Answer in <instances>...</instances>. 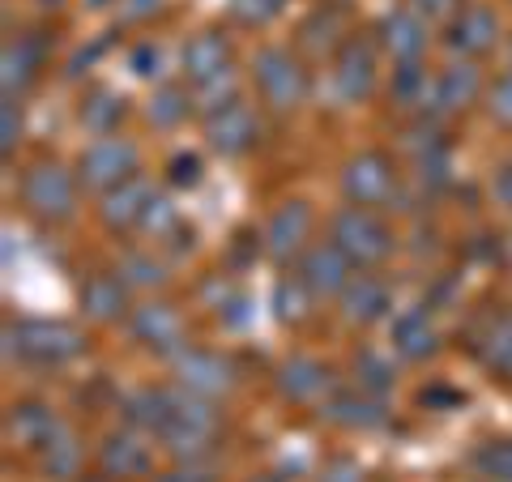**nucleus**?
<instances>
[{
  "instance_id": "nucleus-1",
  "label": "nucleus",
  "mask_w": 512,
  "mask_h": 482,
  "mask_svg": "<svg viewBox=\"0 0 512 482\" xmlns=\"http://www.w3.org/2000/svg\"><path fill=\"white\" fill-rule=\"evenodd\" d=\"M5 350L9 359H26L39 367H60L86 350V337L69 320H18L5 325Z\"/></svg>"
},
{
  "instance_id": "nucleus-2",
  "label": "nucleus",
  "mask_w": 512,
  "mask_h": 482,
  "mask_svg": "<svg viewBox=\"0 0 512 482\" xmlns=\"http://www.w3.org/2000/svg\"><path fill=\"white\" fill-rule=\"evenodd\" d=\"M214 436H218V410L210 406V397L171 389V419L158 431V440L180 461H197L201 453H210Z\"/></svg>"
},
{
  "instance_id": "nucleus-3",
  "label": "nucleus",
  "mask_w": 512,
  "mask_h": 482,
  "mask_svg": "<svg viewBox=\"0 0 512 482\" xmlns=\"http://www.w3.org/2000/svg\"><path fill=\"white\" fill-rule=\"evenodd\" d=\"M329 244H338L350 256V265L367 269V265H380L393 252V231L367 205H346L329 222Z\"/></svg>"
},
{
  "instance_id": "nucleus-4",
  "label": "nucleus",
  "mask_w": 512,
  "mask_h": 482,
  "mask_svg": "<svg viewBox=\"0 0 512 482\" xmlns=\"http://www.w3.org/2000/svg\"><path fill=\"white\" fill-rule=\"evenodd\" d=\"M252 82L274 111H295L308 99V69L286 47H261L252 60Z\"/></svg>"
},
{
  "instance_id": "nucleus-5",
  "label": "nucleus",
  "mask_w": 512,
  "mask_h": 482,
  "mask_svg": "<svg viewBox=\"0 0 512 482\" xmlns=\"http://www.w3.org/2000/svg\"><path fill=\"white\" fill-rule=\"evenodd\" d=\"M22 201L35 218L64 222L77 205V180L60 163H35L22 175Z\"/></svg>"
},
{
  "instance_id": "nucleus-6",
  "label": "nucleus",
  "mask_w": 512,
  "mask_h": 482,
  "mask_svg": "<svg viewBox=\"0 0 512 482\" xmlns=\"http://www.w3.org/2000/svg\"><path fill=\"white\" fill-rule=\"evenodd\" d=\"M342 192H346L350 205H367V210L389 205L393 192H397V171L389 163V154L363 150V154L350 158V163L342 167Z\"/></svg>"
},
{
  "instance_id": "nucleus-7",
  "label": "nucleus",
  "mask_w": 512,
  "mask_h": 482,
  "mask_svg": "<svg viewBox=\"0 0 512 482\" xmlns=\"http://www.w3.org/2000/svg\"><path fill=\"white\" fill-rule=\"evenodd\" d=\"M133 175H137V146L116 133L99 137L90 150H82V163H77V180L99 192H111L116 184L133 180Z\"/></svg>"
},
{
  "instance_id": "nucleus-8",
  "label": "nucleus",
  "mask_w": 512,
  "mask_h": 482,
  "mask_svg": "<svg viewBox=\"0 0 512 482\" xmlns=\"http://www.w3.org/2000/svg\"><path fill=\"white\" fill-rule=\"evenodd\" d=\"M256 137H261V124H256L252 107L239 103L235 94L205 107V141H210L218 154H244V150H252Z\"/></svg>"
},
{
  "instance_id": "nucleus-9",
  "label": "nucleus",
  "mask_w": 512,
  "mask_h": 482,
  "mask_svg": "<svg viewBox=\"0 0 512 482\" xmlns=\"http://www.w3.org/2000/svg\"><path fill=\"white\" fill-rule=\"evenodd\" d=\"M175 380H180V389L188 393H201V397H222L235 389V367L231 359L214 355V350H180L175 355Z\"/></svg>"
},
{
  "instance_id": "nucleus-10",
  "label": "nucleus",
  "mask_w": 512,
  "mask_h": 482,
  "mask_svg": "<svg viewBox=\"0 0 512 482\" xmlns=\"http://www.w3.org/2000/svg\"><path fill=\"white\" fill-rule=\"evenodd\" d=\"M133 337L146 350H158V355H180L184 350V316L163 299H150L133 312Z\"/></svg>"
},
{
  "instance_id": "nucleus-11",
  "label": "nucleus",
  "mask_w": 512,
  "mask_h": 482,
  "mask_svg": "<svg viewBox=\"0 0 512 482\" xmlns=\"http://www.w3.org/2000/svg\"><path fill=\"white\" fill-rule=\"evenodd\" d=\"M184 77L192 86H205V90L222 86L231 77V43L222 35H214V30L188 39V47H184Z\"/></svg>"
},
{
  "instance_id": "nucleus-12",
  "label": "nucleus",
  "mask_w": 512,
  "mask_h": 482,
  "mask_svg": "<svg viewBox=\"0 0 512 482\" xmlns=\"http://www.w3.org/2000/svg\"><path fill=\"white\" fill-rule=\"evenodd\" d=\"M350 269H355V265H350V256L338 244H316V248H303V256H299V278L312 286L316 299L342 295L346 282L355 278Z\"/></svg>"
},
{
  "instance_id": "nucleus-13",
  "label": "nucleus",
  "mask_w": 512,
  "mask_h": 482,
  "mask_svg": "<svg viewBox=\"0 0 512 482\" xmlns=\"http://www.w3.org/2000/svg\"><path fill=\"white\" fill-rule=\"evenodd\" d=\"M312 231V210L303 201H282L265 222V252L274 261H291V256L303 252Z\"/></svg>"
},
{
  "instance_id": "nucleus-14",
  "label": "nucleus",
  "mask_w": 512,
  "mask_h": 482,
  "mask_svg": "<svg viewBox=\"0 0 512 482\" xmlns=\"http://www.w3.org/2000/svg\"><path fill=\"white\" fill-rule=\"evenodd\" d=\"M372 86H376V56H372V47L359 43V39L342 43L338 60H333V90H338V99L342 103H363L367 94H372Z\"/></svg>"
},
{
  "instance_id": "nucleus-15",
  "label": "nucleus",
  "mask_w": 512,
  "mask_h": 482,
  "mask_svg": "<svg viewBox=\"0 0 512 482\" xmlns=\"http://www.w3.org/2000/svg\"><path fill=\"white\" fill-rule=\"evenodd\" d=\"M448 47L461 56H487L495 43H500V18L483 5H466L461 13L448 18Z\"/></svg>"
},
{
  "instance_id": "nucleus-16",
  "label": "nucleus",
  "mask_w": 512,
  "mask_h": 482,
  "mask_svg": "<svg viewBox=\"0 0 512 482\" xmlns=\"http://www.w3.org/2000/svg\"><path fill=\"white\" fill-rule=\"evenodd\" d=\"M338 299H342V316L350 320V325H376V320H384L393 308L389 286H384L380 278H372V273H355Z\"/></svg>"
},
{
  "instance_id": "nucleus-17",
  "label": "nucleus",
  "mask_w": 512,
  "mask_h": 482,
  "mask_svg": "<svg viewBox=\"0 0 512 482\" xmlns=\"http://www.w3.org/2000/svg\"><path fill=\"white\" fill-rule=\"evenodd\" d=\"M154 205V188L133 175V180L116 184L111 192H103V222L111 231H128V227H141L146 222V210Z\"/></svg>"
},
{
  "instance_id": "nucleus-18",
  "label": "nucleus",
  "mask_w": 512,
  "mask_h": 482,
  "mask_svg": "<svg viewBox=\"0 0 512 482\" xmlns=\"http://www.w3.org/2000/svg\"><path fill=\"white\" fill-rule=\"evenodd\" d=\"M380 43L389 47V56H393L397 64L423 60V52H427V22H423V13H414V9H393L389 18L380 22Z\"/></svg>"
},
{
  "instance_id": "nucleus-19",
  "label": "nucleus",
  "mask_w": 512,
  "mask_h": 482,
  "mask_svg": "<svg viewBox=\"0 0 512 482\" xmlns=\"http://www.w3.org/2000/svg\"><path fill=\"white\" fill-rule=\"evenodd\" d=\"M278 393L286 401H299V406H308V401H320L329 393V367L325 363H316L308 355H291L282 367H278Z\"/></svg>"
},
{
  "instance_id": "nucleus-20",
  "label": "nucleus",
  "mask_w": 512,
  "mask_h": 482,
  "mask_svg": "<svg viewBox=\"0 0 512 482\" xmlns=\"http://www.w3.org/2000/svg\"><path fill=\"white\" fill-rule=\"evenodd\" d=\"M99 465L111 478H137L150 470L154 457H150V444L141 440L137 431H111L99 448Z\"/></svg>"
},
{
  "instance_id": "nucleus-21",
  "label": "nucleus",
  "mask_w": 512,
  "mask_h": 482,
  "mask_svg": "<svg viewBox=\"0 0 512 482\" xmlns=\"http://www.w3.org/2000/svg\"><path fill=\"white\" fill-rule=\"evenodd\" d=\"M43 64V47L35 35H18L5 43V56H0V82H5V99H18V94L39 77Z\"/></svg>"
},
{
  "instance_id": "nucleus-22",
  "label": "nucleus",
  "mask_w": 512,
  "mask_h": 482,
  "mask_svg": "<svg viewBox=\"0 0 512 482\" xmlns=\"http://www.w3.org/2000/svg\"><path fill=\"white\" fill-rule=\"evenodd\" d=\"M393 350L402 359H431L440 350V333H436V325L427 320V312L423 308H410V312H402L393 320Z\"/></svg>"
},
{
  "instance_id": "nucleus-23",
  "label": "nucleus",
  "mask_w": 512,
  "mask_h": 482,
  "mask_svg": "<svg viewBox=\"0 0 512 482\" xmlns=\"http://www.w3.org/2000/svg\"><path fill=\"white\" fill-rule=\"evenodd\" d=\"M128 308V282L116 278V273H94V278H86L82 286V312L90 320H103V325H111V320H120Z\"/></svg>"
},
{
  "instance_id": "nucleus-24",
  "label": "nucleus",
  "mask_w": 512,
  "mask_h": 482,
  "mask_svg": "<svg viewBox=\"0 0 512 482\" xmlns=\"http://www.w3.org/2000/svg\"><path fill=\"white\" fill-rule=\"evenodd\" d=\"M320 414L346 431H372L384 423V406L372 393H333L325 406H320Z\"/></svg>"
},
{
  "instance_id": "nucleus-25",
  "label": "nucleus",
  "mask_w": 512,
  "mask_h": 482,
  "mask_svg": "<svg viewBox=\"0 0 512 482\" xmlns=\"http://www.w3.org/2000/svg\"><path fill=\"white\" fill-rule=\"evenodd\" d=\"M478 90H483L478 69L470 60H457V64H448V69H440V77H436V107L461 111V107H470L478 99Z\"/></svg>"
},
{
  "instance_id": "nucleus-26",
  "label": "nucleus",
  "mask_w": 512,
  "mask_h": 482,
  "mask_svg": "<svg viewBox=\"0 0 512 482\" xmlns=\"http://www.w3.org/2000/svg\"><path fill=\"white\" fill-rule=\"evenodd\" d=\"M56 423L60 419L47 406H39V401H22V406L9 410V440H18L26 448H39L56 431Z\"/></svg>"
},
{
  "instance_id": "nucleus-27",
  "label": "nucleus",
  "mask_w": 512,
  "mask_h": 482,
  "mask_svg": "<svg viewBox=\"0 0 512 482\" xmlns=\"http://www.w3.org/2000/svg\"><path fill=\"white\" fill-rule=\"evenodd\" d=\"M124 410H128V423L133 427L158 436L171 419V389H141V393H133L124 401Z\"/></svg>"
},
{
  "instance_id": "nucleus-28",
  "label": "nucleus",
  "mask_w": 512,
  "mask_h": 482,
  "mask_svg": "<svg viewBox=\"0 0 512 482\" xmlns=\"http://www.w3.org/2000/svg\"><path fill=\"white\" fill-rule=\"evenodd\" d=\"M39 453H43V470L52 478H73L77 465H82V444H77V436L64 423H56L52 436L39 444Z\"/></svg>"
},
{
  "instance_id": "nucleus-29",
  "label": "nucleus",
  "mask_w": 512,
  "mask_h": 482,
  "mask_svg": "<svg viewBox=\"0 0 512 482\" xmlns=\"http://www.w3.org/2000/svg\"><path fill=\"white\" fill-rule=\"evenodd\" d=\"M312 299H316L312 286L303 282L299 273H291V278H282L274 286V316L282 325H303V320L312 316Z\"/></svg>"
},
{
  "instance_id": "nucleus-30",
  "label": "nucleus",
  "mask_w": 512,
  "mask_h": 482,
  "mask_svg": "<svg viewBox=\"0 0 512 482\" xmlns=\"http://www.w3.org/2000/svg\"><path fill=\"white\" fill-rule=\"evenodd\" d=\"M120 120H124V99L116 90H94L90 99L82 103V124L90 128V133L111 137L120 128Z\"/></svg>"
},
{
  "instance_id": "nucleus-31",
  "label": "nucleus",
  "mask_w": 512,
  "mask_h": 482,
  "mask_svg": "<svg viewBox=\"0 0 512 482\" xmlns=\"http://www.w3.org/2000/svg\"><path fill=\"white\" fill-rule=\"evenodd\" d=\"M188 111H192V99H188L184 86H158L150 107H146V116H150L154 128H175V124L188 120Z\"/></svg>"
},
{
  "instance_id": "nucleus-32",
  "label": "nucleus",
  "mask_w": 512,
  "mask_h": 482,
  "mask_svg": "<svg viewBox=\"0 0 512 482\" xmlns=\"http://www.w3.org/2000/svg\"><path fill=\"white\" fill-rule=\"evenodd\" d=\"M427 94L436 99V82L427 77L423 64L419 60H414V64H397V73H393V99L402 103V107H423Z\"/></svg>"
},
{
  "instance_id": "nucleus-33",
  "label": "nucleus",
  "mask_w": 512,
  "mask_h": 482,
  "mask_svg": "<svg viewBox=\"0 0 512 482\" xmlns=\"http://www.w3.org/2000/svg\"><path fill=\"white\" fill-rule=\"evenodd\" d=\"M120 273H124L128 286H158V282L167 278L163 265H158L154 256H146V252H128L124 265H120Z\"/></svg>"
},
{
  "instance_id": "nucleus-34",
  "label": "nucleus",
  "mask_w": 512,
  "mask_h": 482,
  "mask_svg": "<svg viewBox=\"0 0 512 482\" xmlns=\"http://www.w3.org/2000/svg\"><path fill=\"white\" fill-rule=\"evenodd\" d=\"M483 363L491 367V372L512 376V325L491 329V337L483 342Z\"/></svg>"
},
{
  "instance_id": "nucleus-35",
  "label": "nucleus",
  "mask_w": 512,
  "mask_h": 482,
  "mask_svg": "<svg viewBox=\"0 0 512 482\" xmlns=\"http://www.w3.org/2000/svg\"><path fill=\"white\" fill-rule=\"evenodd\" d=\"M355 372H359V384L372 393H384L393 384V367L384 363L380 355H372V350H363V355L355 359Z\"/></svg>"
},
{
  "instance_id": "nucleus-36",
  "label": "nucleus",
  "mask_w": 512,
  "mask_h": 482,
  "mask_svg": "<svg viewBox=\"0 0 512 482\" xmlns=\"http://www.w3.org/2000/svg\"><path fill=\"white\" fill-rule=\"evenodd\" d=\"M478 470L487 478H500V482H512V440H500V444H487L478 453Z\"/></svg>"
},
{
  "instance_id": "nucleus-37",
  "label": "nucleus",
  "mask_w": 512,
  "mask_h": 482,
  "mask_svg": "<svg viewBox=\"0 0 512 482\" xmlns=\"http://www.w3.org/2000/svg\"><path fill=\"white\" fill-rule=\"evenodd\" d=\"M282 13V0H231V18L244 26H265Z\"/></svg>"
},
{
  "instance_id": "nucleus-38",
  "label": "nucleus",
  "mask_w": 512,
  "mask_h": 482,
  "mask_svg": "<svg viewBox=\"0 0 512 482\" xmlns=\"http://www.w3.org/2000/svg\"><path fill=\"white\" fill-rule=\"evenodd\" d=\"M18 137H22V111H18V99H5V107H0V150H5V158L18 150Z\"/></svg>"
},
{
  "instance_id": "nucleus-39",
  "label": "nucleus",
  "mask_w": 512,
  "mask_h": 482,
  "mask_svg": "<svg viewBox=\"0 0 512 482\" xmlns=\"http://www.w3.org/2000/svg\"><path fill=\"white\" fill-rule=\"evenodd\" d=\"M487 111H491V120H500V124L512 128V69L491 86V94H487Z\"/></svg>"
},
{
  "instance_id": "nucleus-40",
  "label": "nucleus",
  "mask_w": 512,
  "mask_h": 482,
  "mask_svg": "<svg viewBox=\"0 0 512 482\" xmlns=\"http://www.w3.org/2000/svg\"><path fill=\"white\" fill-rule=\"evenodd\" d=\"M167 180H171L175 188H192V184L201 180V158H197V154H175Z\"/></svg>"
},
{
  "instance_id": "nucleus-41",
  "label": "nucleus",
  "mask_w": 512,
  "mask_h": 482,
  "mask_svg": "<svg viewBox=\"0 0 512 482\" xmlns=\"http://www.w3.org/2000/svg\"><path fill=\"white\" fill-rule=\"evenodd\" d=\"M146 231H154V235H167V231H175L180 222H175V210H171V201H163V197H154V205L146 210V222H141Z\"/></svg>"
},
{
  "instance_id": "nucleus-42",
  "label": "nucleus",
  "mask_w": 512,
  "mask_h": 482,
  "mask_svg": "<svg viewBox=\"0 0 512 482\" xmlns=\"http://www.w3.org/2000/svg\"><path fill=\"white\" fill-rule=\"evenodd\" d=\"M320 482H363V470H359V461H350V457H333V461H325V470H320Z\"/></svg>"
},
{
  "instance_id": "nucleus-43",
  "label": "nucleus",
  "mask_w": 512,
  "mask_h": 482,
  "mask_svg": "<svg viewBox=\"0 0 512 482\" xmlns=\"http://www.w3.org/2000/svg\"><path fill=\"white\" fill-rule=\"evenodd\" d=\"M414 13H423V18H453L457 0H414Z\"/></svg>"
},
{
  "instance_id": "nucleus-44",
  "label": "nucleus",
  "mask_w": 512,
  "mask_h": 482,
  "mask_svg": "<svg viewBox=\"0 0 512 482\" xmlns=\"http://www.w3.org/2000/svg\"><path fill=\"white\" fill-rule=\"evenodd\" d=\"M491 192H495V201H500V205H508V210H512V163H504L500 171H495Z\"/></svg>"
},
{
  "instance_id": "nucleus-45",
  "label": "nucleus",
  "mask_w": 512,
  "mask_h": 482,
  "mask_svg": "<svg viewBox=\"0 0 512 482\" xmlns=\"http://www.w3.org/2000/svg\"><path fill=\"white\" fill-rule=\"evenodd\" d=\"M128 64H133L137 77H154V73H158V52H154V47H137Z\"/></svg>"
},
{
  "instance_id": "nucleus-46",
  "label": "nucleus",
  "mask_w": 512,
  "mask_h": 482,
  "mask_svg": "<svg viewBox=\"0 0 512 482\" xmlns=\"http://www.w3.org/2000/svg\"><path fill=\"white\" fill-rule=\"evenodd\" d=\"M163 482H214V478H210V470H201V465H197V461H188V465H184V470H175V474H167Z\"/></svg>"
},
{
  "instance_id": "nucleus-47",
  "label": "nucleus",
  "mask_w": 512,
  "mask_h": 482,
  "mask_svg": "<svg viewBox=\"0 0 512 482\" xmlns=\"http://www.w3.org/2000/svg\"><path fill=\"white\" fill-rule=\"evenodd\" d=\"M158 9V0H137L133 5V18H146V13H154Z\"/></svg>"
}]
</instances>
